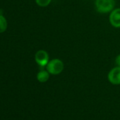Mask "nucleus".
<instances>
[{"instance_id": "obj_1", "label": "nucleus", "mask_w": 120, "mask_h": 120, "mask_svg": "<svg viewBox=\"0 0 120 120\" xmlns=\"http://www.w3.org/2000/svg\"><path fill=\"white\" fill-rule=\"evenodd\" d=\"M115 0H95V11L101 14H109L115 8Z\"/></svg>"}, {"instance_id": "obj_2", "label": "nucleus", "mask_w": 120, "mask_h": 120, "mask_svg": "<svg viewBox=\"0 0 120 120\" xmlns=\"http://www.w3.org/2000/svg\"><path fill=\"white\" fill-rule=\"evenodd\" d=\"M45 69L50 74V75L56 76L63 72L64 69V63L62 59L59 58H54L49 60Z\"/></svg>"}, {"instance_id": "obj_3", "label": "nucleus", "mask_w": 120, "mask_h": 120, "mask_svg": "<svg viewBox=\"0 0 120 120\" xmlns=\"http://www.w3.org/2000/svg\"><path fill=\"white\" fill-rule=\"evenodd\" d=\"M49 56L48 52L44 49H40L36 52L35 54V61L40 68L45 69L47 64L49 61Z\"/></svg>"}, {"instance_id": "obj_4", "label": "nucleus", "mask_w": 120, "mask_h": 120, "mask_svg": "<svg viewBox=\"0 0 120 120\" xmlns=\"http://www.w3.org/2000/svg\"><path fill=\"white\" fill-rule=\"evenodd\" d=\"M107 79L112 85H120V67L116 66L111 69L107 74Z\"/></svg>"}, {"instance_id": "obj_5", "label": "nucleus", "mask_w": 120, "mask_h": 120, "mask_svg": "<svg viewBox=\"0 0 120 120\" xmlns=\"http://www.w3.org/2000/svg\"><path fill=\"white\" fill-rule=\"evenodd\" d=\"M109 22L110 25L115 28H120V8H114L109 14Z\"/></svg>"}, {"instance_id": "obj_6", "label": "nucleus", "mask_w": 120, "mask_h": 120, "mask_svg": "<svg viewBox=\"0 0 120 120\" xmlns=\"http://www.w3.org/2000/svg\"><path fill=\"white\" fill-rule=\"evenodd\" d=\"M49 76H50V74L47 71V69H42L37 74L36 78L40 83H45L49 80Z\"/></svg>"}, {"instance_id": "obj_7", "label": "nucleus", "mask_w": 120, "mask_h": 120, "mask_svg": "<svg viewBox=\"0 0 120 120\" xmlns=\"http://www.w3.org/2000/svg\"><path fill=\"white\" fill-rule=\"evenodd\" d=\"M7 28V21L4 16L0 15V33L5 32Z\"/></svg>"}, {"instance_id": "obj_8", "label": "nucleus", "mask_w": 120, "mask_h": 120, "mask_svg": "<svg viewBox=\"0 0 120 120\" xmlns=\"http://www.w3.org/2000/svg\"><path fill=\"white\" fill-rule=\"evenodd\" d=\"M35 2L40 7H47L51 4L52 0H35Z\"/></svg>"}, {"instance_id": "obj_9", "label": "nucleus", "mask_w": 120, "mask_h": 120, "mask_svg": "<svg viewBox=\"0 0 120 120\" xmlns=\"http://www.w3.org/2000/svg\"><path fill=\"white\" fill-rule=\"evenodd\" d=\"M114 62L116 66L117 67H120V54L116 55V56L114 59Z\"/></svg>"}]
</instances>
